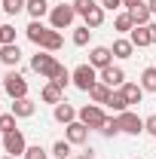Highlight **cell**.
I'll return each instance as SVG.
<instances>
[{
  "mask_svg": "<svg viewBox=\"0 0 156 159\" xmlns=\"http://www.w3.org/2000/svg\"><path fill=\"white\" fill-rule=\"evenodd\" d=\"M58 67H61V64L55 61V55H52V52H43V49L31 58V70L40 74V77H46V80L55 77V74H58Z\"/></svg>",
  "mask_w": 156,
  "mask_h": 159,
  "instance_id": "3957f363",
  "label": "cell"
},
{
  "mask_svg": "<svg viewBox=\"0 0 156 159\" xmlns=\"http://www.w3.org/2000/svg\"><path fill=\"white\" fill-rule=\"evenodd\" d=\"M113 58H132V52H135V43L129 37H119V40H113Z\"/></svg>",
  "mask_w": 156,
  "mask_h": 159,
  "instance_id": "ac0fdd59",
  "label": "cell"
},
{
  "mask_svg": "<svg viewBox=\"0 0 156 159\" xmlns=\"http://www.w3.org/2000/svg\"><path fill=\"white\" fill-rule=\"evenodd\" d=\"M147 6H150V12L156 16V0H147Z\"/></svg>",
  "mask_w": 156,
  "mask_h": 159,
  "instance_id": "60d3db41",
  "label": "cell"
},
{
  "mask_svg": "<svg viewBox=\"0 0 156 159\" xmlns=\"http://www.w3.org/2000/svg\"><path fill=\"white\" fill-rule=\"evenodd\" d=\"M122 95H126L129 107H132V104H141V98H144V89H141V83H122Z\"/></svg>",
  "mask_w": 156,
  "mask_h": 159,
  "instance_id": "44dd1931",
  "label": "cell"
},
{
  "mask_svg": "<svg viewBox=\"0 0 156 159\" xmlns=\"http://www.w3.org/2000/svg\"><path fill=\"white\" fill-rule=\"evenodd\" d=\"M113 28H117L119 34H132V28H135V19H132V12L126 9V12H119L117 19H113Z\"/></svg>",
  "mask_w": 156,
  "mask_h": 159,
  "instance_id": "cb8c5ba5",
  "label": "cell"
},
{
  "mask_svg": "<svg viewBox=\"0 0 156 159\" xmlns=\"http://www.w3.org/2000/svg\"><path fill=\"white\" fill-rule=\"evenodd\" d=\"M49 83H55V86H61V89H64V86L71 83V70H67V67L61 64V67H58V74H55V77L49 80Z\"/></svg>",
  "mask_w": 156,
  "mask_h": 159,
  "instance_id": "d6a6232c",
  "label": "cell"
},
{
  "mask_svg": "<svg viewBox=\"0 0 156 159\" xmlns=\"http://www.w3.org/2000/svg\"><path fill=\"white\" fill-rule=\"evenodd\" d=\"M3 150H6L9 156H25V150H28V141H25V135H21V129H16V132H6V135H3Z\"/></svg>",
  "mask_w": 156,
  "mask_h": 159,
  "instance_id": "52a82bcc",
  "label": "cell"
},
{
  "mask_svg": "<svg viewBox=\"0 0 156 159\" xmlns=\"http://www.w3.org/2000/svg\"><path fill=\"white\" fill-rule=\"evenodd\" d=\"M46 31H49V28H46L43 21H34V19H31V25L25 28V34H28V40H31V43H34L37 49H40V43H43V37H46Z\"/></svg>",
  "mask_w": 156,
  "mask_h": 159,
  "instance_id": "e0dca14e",
  "label": "cell"
},
{
  "mask_svg": "<svg viewBox=\"0 0 156 159\" xmlns=\"http://www.w3.org/2000/svg\"><path fill=\"white\" fill-rule=\"evenodd\" d=\"M135 159H138V156H135Z\"/></svg>",
  "mask_w": 156,
  "mask_h": 159,
  "instance_id": "f6af8a7d",
  "label": "cell"
},
{
  "mask_svg": "<svg viewBox=\"0 0 156 159\" xmlns=\"http://www.w3.org/2000/svg\"><path fill=\"white\" fill-rule=\"evenodd\" d=\"M141 3H147V0H122L126 9H135V6H141Z\"/></svg>",
  "mask_w": 156,
  "mask_h": 159,
  "instance_id": "74e56055",
  "label": "cell"
},
{
  "mask_svg": "<svg viewBox=\"0 0 156 159\" xmlns=\"http://www.w3.org/2000/svg\"><path fill=\"white\" fill-rule=\"evenodd\" d=\"M101 6L113 12V9H119V6H122V0H101Z\"/></svg>",
  "mask_w": 156,
  "mask_h": 159,
  "instance_id": "8d00e7d4",
  "label": "cell"
},
{
  "mask_svg": "<svg viewBox=\"0 0 156 159\" xmlns=\"http://www.w3.org/2000/svg\"><path fill=\"white\" fill-rule=\"evenodd\" d=\"M25 9H28V16H31L34 21H40L43 16H49V9H52V6H49L46 0H28V6H25Z\"/></svg>",
  "mask_w": 156,
  "mask_h": 159,
  "instance_id": "ffe728a7",
  "label": "cell"
},
{
  "mask_svg": "<svg viewBox=\"0 0 156 159\" xmlns=\"http://www.w3.org/2000/svg\"><path fill=\"white\" fill-rule=\"evenodd\" d=\"M98 80H101L104 86H110V89H122V83H126V70L117 67V64H110V67L98 70Z\"/></svg>",
  "mask_w": 156,
  "mask_h": 159,
  "instance_id": "9c48e42d",
  "label": "cell"
},
{
  "mask_svg": "<svg viewBox=\"0 0 156 159\" xmlns=\"http://www.w3.org/2000/svg\"><path fill=\"white\" fill-rule=\"evenodd\" d=\"M0 138H3V132H0Z\"/></svg>",
  "mask_w": 156,
  "mask_h": 159,
  "instance_id": "ee69618b",
  "label": "cell"
},
{
  "mask_svg": "<svg viewBox=\"0 0 156 159\" xmlns=\"http://www.w3.org/2000/svg\"><path fill=\"white\" fill-rule=\"evenodd\" d=\"M89 37H92V28H86V25L74 28V46H86V43H89Z\"/></svg>",
  "mask_w": 156,
  "mask_h": 159,
  "instance_id": "83f0119b",
  "label": "cell"
},
{
  "mask_svg": "<svg viewBox=\"0 0 156 159\" xmlns=\"http://www.w3.org/2000/svg\"><path fill=\"white\" fill-rule=\"evenodd\" d=\"M141 89L144 92H156V67H144L141 70Z\"/></svg>",
  "mask_w": 156,
  "mask_h": 159,
  "instance_id": "d4e9b609",
  "label": "cell"
},
{
  "mask_svg": "<svg viewBox=\"0 0 156 159\" xmlns=\"http://www.w3.org/2000/svg\"><path fill=\"white\" fill-rule=\"evenodd\" d=\"M3 92L9 95V98H28V80L21 77L19 70H9L6 77H3Z\"/></svg>",
  "mask_w": 156,
  "mask_h": 159,
  "instance_id": "5b68a950",
  "label": "cell"
},
{
  "mask_svg": "<svg viewBox=\"0 0 156 159\" xmlns=\"http://www.w3.org/2000/svg\"><path fill=\"white\" fill-rule=\"evenodd\" d=\"M89 64H92L95 70L110 67V64H113V49H110V46H95V49L89 52Z\"/></svg>",
  "mask_w": 156,
  "mask_h": 159,
  "instance_id": "ba28073f",
  "label": "cell"
},
{
  "mask_svg": "<svg viewBox=\"0 0 156 159\" xmlns=\"http://www.w3.org/2000/svg\"><path fill=\"white\" fill-rule=\"evenodd\" d=\"M147 31H150V40L156 43V21H150V25H147Z\"/></svg>",
  "mask_w": 156,
  "mask_h": 159,
  "instance_id": "f35d334b",
  "label": "cell"
},
{
  "mask_svg": "<svg viewBox=\"0 0 156 159\" xmlns=\"http://www.w3.org/2000/svg\"><path fill=\"white\" fill-rule=\"evenodd\" d=\"M77 19V9H74V3H58V6H52L49 9V25L55 28V31H64V28H71Z\"/></svg>",
  "mask_w": 156,
  "mask_h": 159,
  "instance_id": "7a4b0ae2",
  "label": "cell"
},
{
  "mask_svg": "<svg viewBox=\"0 0 156 159\" xmlns=\"http://www.w3.org/2000/svg\"><path fill=\"white\" fill-rule=\"evenodd\" d=\"M77 159H95V156H92V150H86V153H80Z\"/></svg>",
  "mask_w": 156,
  "mask_h": 159,
  "instance_id": "ab89813d",
  "label": "cell"
},
{
  "mask_svg": "<svg viewBox=\"0 0 156 159\" xmlns=\"http://www.w3.org/2000/svg\"><path fill=\"white\" fill-rule=\"evenodd\" d=\"M25 159H49V150H43L40 144H31L25 150Z\"/></svg>",
  "mask_w": 156,
  "mask_h": 159,
  "instance_id": "1f68e13d",
  "label": "cell"
},
{
  "mask_svg": "<svg viewBox=\"0 0 156 159\" xmlns=\"http://www.w3.org/2000/svg\"><path fill=\"white\" fill-rule=\"evenodd\" d=\"M61 92H64L61 86L46 83V86H43V92H40V98H43V104H61V101H64V95H61Z\"/></svg>",
  "mask_w": 156,
  "mask_h": 159,
  "instance_id": "2e32d148",
  "label": "cell"
},
{
  "mask_svg": "<svg viewBox=\"0 0 156 159\" xmlns=\"http://www.w3.org/2000/svg\"><path fill=\"white\" fill-rule=\"evenodd\" d=\"M9 113H16L19 119H28V116H34V113H37V104H34L31 98H16Z\"/></svg>",
  "mask_w": 156,
  "mask_h": 159,
  "instance_id": "4fadbf2b",
  "label": "cell"
},
{
  "mask_svg": "<svg viewBox=\"0 0 156 159\" xmlns=\"http://www.w3.org/2000/svg\"><path fill=\"white\" fill-rule=\"evenodd\" d=\"M52 116H55V122H61V125H71V122L77 119V110H74V104H67V101H61V104H55V110H52Z\"/></svg>",
  "mask_w": 156,
  "mask_h": 159,
  "instance_id": "7c38bea8",
  "label": "cell"
},
{
  "mask_svg": "<svg viewBox=\"0 0 156 159\" xmlns=\"http://www.w3.org/2000/svg\"><path fill=\"white\" fill-rule=\"evenodd\" d=\"M25 6H28V0H3V12L6 16H19Z\"/></svg>",
  "mask_w": 156,
  "mask_h": 159,
  "instance_id": "f1b7e54d",
  "label": "cell"
},
{
  "mask_svg": "<svg viewBox=\"0 0 156 159\" xmlns=\"http://www.w3.org/2000/svg\"><path fill=\"white\" fill-rule=\"evenodd\" d=\"M129 12H132V19H135V25H150V16H153L147 3H141V6H135V9H129Z\"/></svg>",
  "mask_w": 156,
  "mask_h": 159,
  "instance_id": "484cf974",
  "label": "cell"
},
{
  "mask_svg": "<svg viewBox=\"0 0 156 159\" xmlns=\"http://www.w3.org/2000/svg\"><path fill=\"white\" fill-rule=\"evenodd\" d=\"M89 132H92V129H89V125H83L80 119H74L71 125H64V138L71 141L74 147H80V144H86V141H89Z\"/></svg>",
  "mask_w": 156,
  "mask_h": 159,
  "instance_id": "30bf717a",
  "label": "cell"
},
{
  "mask_svg": "<svg viewBox=\"0 0 156 159\" xmlns=\"http://www.w3.org/2000/svg\"><path fill=\"white\" fill-rule=\"evenodd\" d=\"M16 113H0V132L6 135V132H16Z\"/></svg>",
  "mask_w": 156,
  "mask_h": 159,
  "instance_id": "4dcf8cb0",
  "label": "cell"
},
{
  "mask_svg": "<svg viewBox=\"0 0 156 159\" xmlns=\"http://www.w3.org/2000/svg\"><path fill=\"white\" fill-rule=\"evenodd\" d=\"M107 107H110L113 113H126V110H129V101H126V95H122V89H113V92H110Z\"/></svg>",
  "mask_w": 156,
  "mask_h": 159,
  "instance_id": "603a6c76",
  "label": "cell"
},
{
  "mask_svg": "<svg viewBox=\"0 0 156 159\" xmlns=\"http://www.w3.org/2000/svg\"><path fill=\"white\" fill-rule=\"evenodd\" d=\"M71 147H74V144H71L67 138L55 141V144H52V156H55V159H67V156H71Z\"/></svg>",
  "mask_w": 156,
  "mask_h": 159,
  "instance_id": "4316f807",
  "label": "cell"
},
{
  "mask_svg": "<svg viewBox=\"0 0 156 159\" xmlns=\"http://www.w3.org/2000/svg\"><path fill=\"white\" fill-rule=\"evenodd\" d=\"M0 95H3V89H0Z\"/></svg>",
  "mask_w": 156,
  "mask_h": 159,
  "instance_id": "7bdbcfd3",
  "label": "cell"
},
{
  "mask_svg": "<svg viewBox=\"0 0 156 159\" xmlns=\"http://www.w3.org/2000/svg\"><path fill=\"white\" fill-rule=\"evenodd\" d=\"M71 3H74V9H77V16H86L89 9H95V6H98L95 0H71Z\"/></svg>",
  "mask_w": 156,
  "mask_h": 159,
  "instance_id": "e575fe53",
  "label": "cell"
},
{
  "mask_svg": "<svg viewBox=\"0 0 156 159\" xmlns=\"http://www.w3.org/2000/svg\"><path fill=\"white\" fill-rule=\"evenodd\" d=\"M101 135H104V138H117V135H119V122H117V116L104 122V129H101Z\"/></svg>",
  "mask_w": 156,
  "mask_h": 159,
  "instance_id": "836d02e7",
  "label": "cell"
},
{
  "mask_svg": "<svg viewBox=\"0 0 156 159\" xmlns=\"http://www.w3.org/2000/svg\"><path fill=\"white\" fill-rule=\"evenodd\" d=\"M77 119L83 122V125H89V129H98V132H101L104 122H107L110 116L104 113L101 104H86V107H80V110H77Z\"/></svg>",
  "mask_w": 156,
  "mask_h": 159,
  "instance_id": "6da1fadb",
  "label": "cell"
},
{
  "mask_svg": "<svg viewBox=\"0 0 156 159\" xmlns=\"http://www.w3.org/2000/svg\"><path fill=\"white\" fill-rule=\"evenodd\" d=\"M61 43H64L61 31L49 28V31H46V37H43V43H40V49H43V52H58V49H61Z\"/></svg>",
  "mask_w": 156,
  "mask_h": 159,
  "instance_id": "5bb4252c",
  "label": "cell"
},
{
  "mask_svg": "<svg viewBox=\"0 0 156 159\" xmlns=\"http://www.w3.org/2000/svg\"><path fill=\"white\" fill-rule=\"evenodd\" d=\"M144 132H147V135H153V138H156V113H150V116L144 119Z\"/></svg>",
  "mask_w": 156,
  "mask_h": 159,
  "instance_id": "d590c367",
  "label": "cell"
},
{
  "mask_svg": "<svg viewBox=\"0 0 156 159\" xmlns=\"http://www.w3.org/2000/svg\"><path fill=\"white\" fill-rule=\"evenodd\" d=\"M3 159H19V156H9V153H6V156H3Z\"/></svg>",
  "mask_w": 156,
  "mask_h": 159,
  "instance_id": "b9f144b4",
  "label": "cell"
},
{
  "mask_svg": "<svg viewBox=\"0 0 156 159\" xmlns=\"http://www.w3.org/2000/svg\"><path fill=\"white\" fill-rule=\"evenodd\" d=\"M110 92H113V89H110V86H104V83L98 80L95 86L89 89V98H92V104H107V98H110Z\"/></svg>",
  "mask_w": 156,
  "mask_h": 159,
  "instance_id": "7402d4cb",
  "label": "cell"
},
{
  "mask_svg": "<svg viewBox=\"0 0 156 159\" xmlns=\"http://www.w3.org/2000/svg\"><path fill=\"white\" fill-rule=\"evenodd\" d=\"M71 83L77 86L80 92H89V89L98 83V70L92 67V64H80V67L71 70Z\"/></svg>",
  "mask_w": 156,
  "mask_h": 159,
  "instance_id": "277c9868",
  "label": "cell"
},
{
  "mask_svg": "<svg viewBox=\"0 0 156 159\" xmlns=\"http://www.w3.org/2000/svg\"><path fill=\"white\" fill-rule=\"evenodd\" d=\"M117 122H119V132H126V135H141L144 132V119L138 116L135 110H126V113H117Z\"/></svg>",
  "mask_w": 156,
  "mask_h": 159,
  "instance_id": "8992f818",
  "label": "cell"
},
{
  "mask_svg": "<svg viewBox=\"0 0 156 159\" xmlns=\"http://www.w3.org/2000/svg\"><path fill=\"white\" fill-rule=\"evenodd\" d=\"M129 40L135 43V49L153 46V40H150V31H147V25H135V28H132V34H129Z\"/></svg>",
  "mask_w": 156,
  "mask_h": 159,
  "instance_id": "9a60e30c",
  "label": "cell"
},
{
  "mask_svg": "<svg viewBox=\"0 0 156 159\" xmlns=\"http://www.w3.org/2000/svg\"><path fill=\"white\" fill-rule=\"evenodd\" d=\"M0 61L12 70V67H19V61H21V49H19V43H9V46H0Z\"/></svg>",
  "mask_w": 156,
  "mask_h": 159,
  "instance_id": "8fae6325",
  "label": "cell"
},
{
  "mask_svg": "<svg viewBox=\"0 0 156 159\" xmlns=\"http://www.w3.org/2000/svg\"><path fill=\"white\" fill-rule=\"evenodd\" d=\"M16 43V28L12 25H0V46H9Z\"/></svg>",
  "mask_w": 156,
  "mask_h": 159,
  "instance_id": "f546056e",
  "label": "cell"
},
{
  "mask_svg": "<svg viewBox=\"0 0 156 159\" xmlns=\"http://www.w3.org/2000/svg\"><path fill=\"white\" fill-rule=\"evenodd\" d=\"M104 12H107V9L98 3L95 9H89V12L83 16V25H86V28H92V31H95V28H101V25H104Z\"/></svg>",
  "mask_w": 156,
  "mask_h": 159,
  "instance_id": "d6986e66",
  "label": "cell"
}]
</instances>
